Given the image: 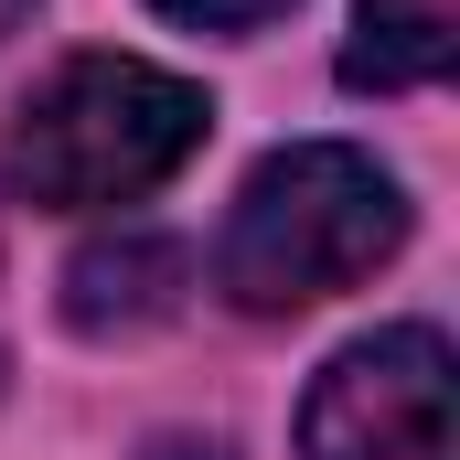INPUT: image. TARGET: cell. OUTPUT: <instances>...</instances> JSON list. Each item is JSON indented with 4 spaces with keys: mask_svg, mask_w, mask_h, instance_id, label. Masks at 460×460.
<instances>
[{
    "mask_svg": "<svg viewBox=\"0 0 460 460\" xmlns=\"http://www.w3.org/2000/svg\"><path fill=\"white\" fill-rule=\"evenodd\" d=\"M204 86L139 54H75L54 65L11 139H0V182L43 215H97V204H139L161 193L193 150H204Z\"/></svg>",
    "mask_w": 460,
    "mask_h": 460,
    "instance_id": "1",
    "label": "cell"
},
{
    "mask_svg": "<svg viewBox=\"0 0 460 460\" xmlns=\"http://www.w3.org/2000/svg\"><path fill=\"white\" fill-rule=\"evenodd\" d=\"M396 246H407L396 172L343 150V139H289L246 172L226 246H215V279L235 311H311L353 279H375Z\"/></svg>",
    "mask_w": 460,
    "mask_h": 460,
    "instance_id": "2",
    "label": "cell"
},
{
    "mask_svg": "<svg viewBox=\"0 0 460 460\" xmlns=\"http://www.w3.org/2000/svg\"><path fill=\"white\" fill-rule=\"evenodd\" d=\"M300 460H460L450 439V343L429 322L364 332L322 364L300 407Z\"/></svg>",
    "mask_w": 460,
    "mask_h": 460,
    "instance_id": "3",
    "label": "cell"
},
{
    "mask_svg": "<svg viewBox=\"0 0 460 460\" xmlns=\"http://www.w3.org/2000/svg\"><path fill=\"white\" fill-rule=\"evenodd\" d=\"M450 65H460V0H353L343 86L407 97V86H439Z\"/></svg>",
    "mask_w": 460,
    "mask_h": 460,
    "instance_id": "4",
    "label": "cell"
},
{
    "mask_svg": "<svg viewBox=\"0 0 460 460\" xmlns=\"http://www.w3.org/2000/svg\"><path fill=\"white\" fill-rule=\"evenodd\" d=\"M182 246L172 235H118V246H86L75 268H65V322L75 332H139V322H161L172 300H182Z\"/></svg>",
    "mask_w": 460,
    "mask_h": 460,
    "instance_id": "5",
    "label": "cell"
},
{
    "mask_svg": "<svg viewBox=\"0 0 460 460\" xmlns=\"http://www.w3.org/2000/svg\"><path fill=\"white\" fill-rule=\"evenodd\" d=\"M150 11H172V22H193V32H257V22H279L289 0H150Z\"/></svg>",
    "mask_w": 460,
    "mask_h": 460,
    "instance_id": "6",
    "label": "cell"
},
{
    "mask_svg": "<svg viewBox=\"0 0 460 460\" xmlns=\"http://www.w3.org/2000/svg\"><path fill=\"white\" fill-rule=\"evenodd\" d=\"M22 11H32V0H0V32H11V22H22Z\"/></svg>",
    "mask_w": 460,
    "mask_h": 460,
    "instance_id": "7",
    "label": "cell"
}]
</instances>
